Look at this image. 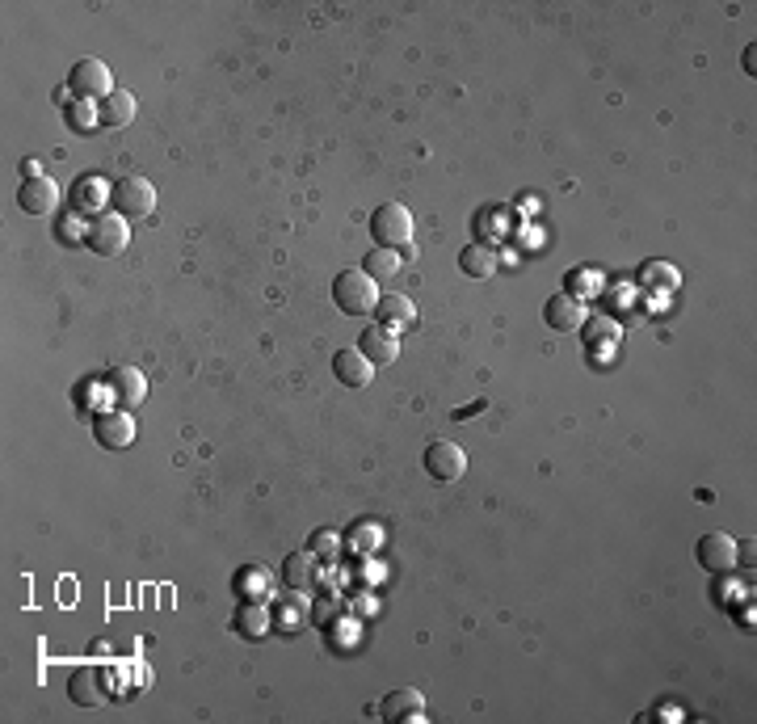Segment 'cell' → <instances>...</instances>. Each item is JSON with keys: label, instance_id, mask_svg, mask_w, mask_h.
Masks as SVG:
<instances>
[{"label": "cell", "instance_id": "cell-27", "mask_svg": "<svg viewBox=\"0 0 757 724\" xmlns=\"http://www.w3.org/2000/svg\"><path fill=\"white\" fill-rule=\"evenodd\" d=\"M564 287H568V295H577V291H598V274H589V270H568Z\"/></svg>", "mask_w": 757, "mask_h": 724}, {"label": "cell", "instance_id": "cell-30", "mask_svg": "<svg viewBox=\"0 0 757 724\" xmlns=\"http://www.w3.org/2000/svg\"><path fill=\"white\" fill-rule=\"evenodd\" d=\"M22 169H26V177H43V165H38V160H22Z\"/></svg>", "mask_w": 757, "mask_h": 724}, {"label": "cell", "instance_id": "cell-26", "mask_svg": "<svg viewBox=\"0 0 757 724\" xmlns=\"http://www.w3.org/2000/svg\"><path fill=\"white\" fill-rule=\"evenodd\" d=\"M244 590H253L257 602H261V598H270V573H265V569L244 573V577H240V594H244Z\"/></svg>", "mask_w": 757, "mask_h": 724}, {"label": "cell", "instance_id": "cell-5", "mask_svg": "<svg viewBox=\"0 0 757 724\" xmlns=\"http://www.w3.org/2000/svg\"><path fill=\"white\" fill-rule=\"evenodd\" d=\"M68 89L80 97V102H106L114 93V76L101 59H76V68L68 76Z\"/></svg>", "mask_w": 757, "mask_h": 724}, {"label": "cell", "instance_id": "cell-13", "mask_svg": "<svg viewBox=\"0 0 757 724\" xmlns=\"http://www.w3.org/2000/svg\"><path fill=\"white\" fill-rule=\"evenodd\" d=\"M282 581H286V590H316V581H320V565H316V556L312 552H291L282 560Z\"/></svg>", "mask_w": 757, "mask_h": 724}, {"label": "cell", "instance_id": "cell-3", "mask_svg": "<svg viewBox=\"0 0 757 724\" xmlns=\"http://www.w3.org/2000/svg\"><path fill=\"white\" fill-rule=\"evenodd\" d=\"M371 232H375V245L400 249V245L413 240V211H408L404 203H383L371 215Z\"/></svg>", "mask_w": 757, "mask_h": 724}, {"label": "cell", "instance_id": "cell-25", "mask_svg": "<svg viewBox=\"0 0 757 724\" xmlns=\"http://www.w3.org/2000/svg\"><path fill=\"white\" fill-rule=\"evenodd\" d=\"M68 123L80 127V131H93V127L101 123V118H97V106H93V102H72V106H68Z\"/></svg>", "mask_w": 757, "mask_h": 724}, {"label": "cell", "instance_id": "cell-21", "mask_svg": "<svg viewBox=\"0 0 757 724\" xmlns=\"http://www.w3.org/2000/svg\"><path fill=\"white\" fill-rule=\"evenodd\" d=\"M400 266H404L400 249H383V245H375V249H371V257H366V274H371L375 283H387V278H396V274H400Z\"/></svg>", "mask_w": 757, "mask_h": 724}, {"label": "cell", "instance_id": "cell-29", "mask_svg": "<svg viewBox=\"0 0 757 724\" xmlns=\"http://www.w3.org/2000/svg\"><path fill=\"white\" fill-rule=\"evenodd\" d=\"M337 611H341L337 602H333V598H324L320 607H312V619H316V623H333V615H337Z\"/></svg>", "mask_w": 757, "mask_h": 724}, {"label": "cell", "instance_id": "cell-6", "mask_svg": "<svg viewBox=\"0 0 757 724\" xmlns=\"http://www.w3.org/2000/svg\"><path fill=\"white\" fill-rule=\"evenodd\" d=\"M421 464H425V472L434 476V480H442V485H450V480H459V476L467 472V455H463V447H459V442H450V438H438V442H429V447H425Z\"/></svg>", "mask_w": 757, "mask_h": 724}, {"label": "cell", "instance_id": "cell-14", "mask_svg": "<svg viewBox=\"0 0 757 724\" xmlns=\"http://www.w3.org/2000/svg\"><path fill=\"white\" fill-rule=\"evenodd\" d=\"M358 350L375 362V367H387V362H396L400 358V341L392 329H383V325H371V329H362L358 337Z\"/></svg>", "mask_w": 757, "mask_h": 724}, {"label": "cell", "instance_id": "cell-4", "mask_svg": "<svg viewBox=\"0 0 757 724\" xmlns=\"http://www.w3.org/2000/svg\"><path fill=\"white\" fill-rule=\"evenodd\" d=\"M89 249L101 253V257H114L127 249V240H131V228H127V215H118V211H97L89 219Z\"/></svg>", "mask_w": 757, "mask_h": 724}, {"label": "cell", "instance_id": "cell-15", "mask_svg": "<svg viewBox=\"0 0 757 724\" xmlns=\"http://www.w3.org/2000/svg\"><path fill=\"white\" fill-rule=\"evenodd\" d=\"M110 388H114L122 409H135V405H143V396H148V379H143L139 367H127V362H122V367L110 371Z\"/></svg>", "mask_w": 757, "mask_h": 724}, {"label": "cell", "instance_id": "cell-18", "mask_svg": "<svg viewBox=\"0 0 757 724\" xmlns=\"http://www.w3.org/2000/svg\"><path fill=\"white\" fill-rule=\"evenodd\" d=\"M497 266H501L497 249H493V245H484V240H472V245H467V249L459 253V270H463L467 278H493Z\"/></svg>", "mask_w": 757, "mask_h": 724}, {"label": "cell", "instance_id": "cell-24", "mask_svg": "<svg viewBox=\"0 0 757 724\" xmlns=\"http://www.w3.org/2000/svg\"><path fill=\"white\" fill-rule=\"evenodd\" d=\"M308 552H312L316 560H337V556H341V535H337L333 527L316 531V535H312V543H308Z\"/></svg>", "mask_w": 757, "mask_h": 724}, {"label": "cell", "instance_id": "cell-10", "mask_svg": "<svg viewBox=\"0 0 757 724\" xmlns=\"http://www.w3.org/2000/svg\"><path fill=\"white\" fill-rule=\"evenodd\" d=\"M17 203L26 215H51L59 207V186L43 173V177H26L22 190H17Z\"/></svg>", "mask_w": 757, "mask_h": 724}, {"label": "cell", "instance_id": "cell-9", "mask_svg": "<svg viewBox=\"0 0 757 724\" xmlns=\"http://www.w3.org/2000/svg\"><path fill=\"white\" fill-rule=\"evenodd\" d=\"M543 320H547V329H556V333H577V329H585L589 312H585V304H581L577 295L560 291V295H551V299H547Z\"/></svg>", "mask_w": 757, "mask_h": 724}, {"label": "cell", "instance_id": "cell-28", "mask_svg": "<svg viewBox=\"0 0 757 724\" xmlns=\"http://www.w3.org/2000/svg\"><path fill=\"white\" fill-rule=\"evenodd\" d=\"M501 219H505V211H484V215H476V236L484 232V236H501L505 228H501Z\"/></svg>", "mask_w": 757, "mask_h": 724}, {"label": "cell", "instance_id": "cell-11", "mask_svg": "<svg viewBox=\"0 0 757 724\" xmlns=\"http://www.w3.org/2000/svg\"><path fill=\"white\" fill-rule=\"evenodd\" d=\"M379 716H383V720H396V724L425 720V695H421L417 687H400V691H392V695H383Z\"/></svg>", "mask_w": 757, "mask_h": 724}, {"label": "cell", "instance_id": "cell-20", "mask_svg": "<svg viewBox=\"0 0 757 724\" xmlns=\"http://www.w3.org/2000/svg\"><path fill=\"white\" fill-rule=\"evenodd\" d=\"M236 632L249 640H265L270 636V607L265 602H240L236 607Z\"/></svg>", "mask_w": 757, "mask_h": 724}, {"label": "cell", "instance_id": "cell-23", "mask_svg": "<svg viewBox=\"0 0 757 724\" xmlns=\"http://www.w3.org/2000/svg\"><path fill=\"white\" fill-rule=\"evenodd\" d=\"M640 283L644 287H657V291H678L682 287V274L669 266V261H648L640 270Z\"/></svg>", "mask_w": 757, "mask_h": 724}, {"label": "cell", "instance_id": "cell-7", "mask_svg": "<svg viewBox=\"0 0 757 724\" xmlns=\"http://www.w3.org/2000/svg\"><path fill=\"white\" fill-rule=\"evenodd\" d=\"M736 556H741V548H736V539L728 531H707L699 543H694V560H699L707 573H732Z\"/></svg>", "mask_w": 757, "mask_h": 724}, {"label": "cell", "instance_id": "cell-1", "mask_svg": "<svg viewBox=\"0 0 757 724\" xmlns=\"http://www.w3.org/2000/svg\"><path fill=\"white\" fill-rule=\"evenodd\" d=\"M333 304L345 316H366L379 308V283L366 270H341L333 278Z\"/></svg>", "mask_w": 757, "mask_h": 724}, {"label": "cell", "instance_id": "cell-22", "mask_svg": "<svg viewBox=\"0 0 757 724\" xmlns=\"http://www.w3.org/2000/svg\"><path fill=\"white\" fill-rule=\"evenodd\" d=\"M379 543H383V527H379V522H371V518L354 522L350 535H345V548H350V552H362V556H366V552H375Z\"/></svg>", "mask_w": 757, "mask_h": 724}, {"label": "cell", "instance_id": "cell-2", "mask_svg": "<svg viewBox=\"0 0 757 724\" xmlns=\"http://www.w3.org/2000/svg\"><path fill=\"white\" fill-rule=\"evenodd\" d=\"M110 203H114L118 215L143 219V215H152V211H156V186H152L148 177L127 173V177H118L114 186H110Z\"/></svg>", "mask_w": 757, "mask_h": 724}, {"label": "cell", "instance_id": "cell-17", "mask_svg": "<svg viewBox=\"0 0 757 724\" xmlns=\"http://www.w3.org/2000/svg\"><path fill=\"white\" fill-rule=\"evenodd\" d=\"M375 312H379V325L392 329V333H404V329L417 325V304L408 295H383Z\"/></svg>", "mask_w": 757, "mask_h": 724}, {"label": "cell", "instance_id": "cell-16", "mask_svg": "<svg viewBox=\"0 0 757 724\" xmlns=\"http://www.w3.org/2000/svg\"><path fill=\"white\" fill-rule=\"evenodd\" d=\"M93 426H97V442H101V447H110V451L131 447V442H135V421H131V413H101Z\"/></svg>", "mask_w": 757, "mask_h": 724}, {"label": "cell", "instance_id": "cell-8", "mask_svg": "<svg viewBox=\"0 0 757 724\" xmlns=\"http://www.w3.org/2000/svg\"><path fill=\"white\" fill-rule=\"evenodd\" d=\"M68 695L80 703V708H97V703L110 699V674L106 666H80L68 678Z\"/></svg>", "mask_w": 757, "mask_h": 724}, {"label": "cell", "instance_id": "cell-19", "mask_svg": "<svg viewBox=\"0 0 757 724\" xmlns=\"http://www.w3.org/2000/svg\"><path fill=\"white\" fill-rule=\"evenodd\" d=\"M97 118H101V127H110V131L131 127V118H135V97L122 93V89H114L106 102H97Z\"/></svg>", "mask_w": 757, "mask_h": 724}, {"label": "cell", "instance_id": "cell-12", "mask_svg": "<svg viewBox=\"0 0 757 724\" xmlns=\"http://www.w3.org/2000/svg\"><path fill=\"white\" fill-rule=\"evenodd\" d=\"M333 375L341 379L345 388H366L375 379V362L366 358L362 350H341L337 358H333Z\"/></svg>", "mask_w": 757, "mask_h": 724}]
</instances>
